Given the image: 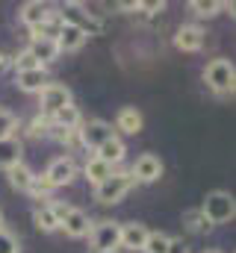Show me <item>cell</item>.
<instances>
[{
    "label": "cell",
    "mask_w": 236,
    "mask_h": 253,
    "mask_svg": "<svg viewBox=\"0 0 236 253\" xmlns=\"http://www.w3.org/2000/svg\"><path fill=\"white\" fill-rule=\"evenodd\" d=\"M201 215L207 218L210 227H219V224H228L234 221L236 215V200L231 191H210L201 203Z\"/></svg>",
    "instance_id": "obj_1"
},
{
    "label": "cell",
    "mask_w": 236,
    "mask_h": 253,
    "mask_svg": "<svg viewBox=\"0 0 236 253\" xmlns=\"http://www.w3.org/2000/svg\"><path fill=\"white\" fill-rule=\"evenodd\" d=\"M136 186V180L130 177V171H113V177H107L101 186H95V200L104 206H113L118 200H124Z\"/></svg>",
    "instance_id": "obj_2"
},
{
    "label": "cell",
    "mask_w": 236,
    "mask_h": 253,
    "mask_svg": "<svg viewBox=\"0 0 236 253\" xmlns=\"http://www.w3.org/2000/svg\"><path fill=\"white\" fill-rule=\"evenodd\" d=\"M204 83L216 91V94H231L236 83V68L231 59H210L204 68Z\"/></svg>",
    "instance_id": "obj_3"
},
{
    "label": "cell",
    "mask_w": 236,
    "mask_h": 253,
    "mask_svg": "<svg viewBox=\"0 0 236 253\" xmlns=\"http://www.w3.org/2000/svg\"><path fill=\"white\" fill-rule=\"evenodd\" d=\"M39 106H42V115L45 118H54L59 109L71 106V88L62 85V83H48L39 91Z\"/></svg>",
    "instance_id": "obj_4"
},
{
    "label": "cell",
    "mask_w": 236,
    "mask_h": 253,
    "mask_svg": "<svg viewBox=\"0 0 236 253\" xmlns=\"http://www.w3.org/2000/svg\"><path fill=\"white\" fill-rule=\"evenodd\" d=\"M118 236H121V224H116V221H101V224H92V230H89L95 253L118 251Z\"/></svg>",
    "instance_id": "obj_5"
},
{
    "label": "cell",
    "mask_w": 236,
    "mask_h": 253,
    "mask_svg": "<svg viewBox=\"0 0 236 253\" xmlns=\"http://www.w3.org/2000/svg\"><path fill=\"white\" fill-rule=\"evenodd\" d=\"M113 135H116V129H113V124H107V121H86V124H80V129H77L80 144L89 147V150H98Z\"/></svg>",
    "instance_id": "obj_6"
},
{
    "label": "cell",
    "mask_w": 236,
    "mask_h": 253,
    "mask_svg": "<svg viewBox=\"0 0 236 253\" xmlns=\"http://www.w3.org/2000/svg\"><path fill=\"white\" fill-rule=\"evenodd\" d=\"M204 42H207V33L198 24H183L175 33V47L183 50V53H198L204 47Z\"/></svg>",
    "instance_id": "obj_7"
},
{
    "label": "cell",
    "mask_w": 236,
    "mask_h": 253,
    "mask_svg": "<svg viewBox=\"0 0 236 253\" xmlns=\"http://www.w3.org/2000/svg\"><path fill=\"white\" fill-rule=\"evenodd\" d=\"M130 177H133L136 183H157V180L163 177V162H160V156H154V153H142V156L136 159Z\"/></svg>",
    "instance_id": "obj_8"
},
{
    "label": "cell",
    "mask_w": 236,
    "mask_h": 253,
    "mask_svg": "<svg viewBox=\"0 0 236 253\" xmlns=\"http://www.w3.org/2000/svg\"><path fill=\"white\" fill-rule=\"evenodd\" d=\"M45 177L51 180V186H54V189H59V186H68V183L77 177V162H74L71 156H57V159L48 165Z\"/></svg>",
    "instance_id": "obj_9"
},
{
    "label": "cell",
    "mask_w": 236,
    "mask_h": 253,
    "mask_svg": "<svg viewBox=\"0 0 236 253\" xmlns=\"http://www.w3.org/2000/svg\"><path fill=\"white\" fill-rule=\"evenodd\" d=\"M86 42H89V36H86L77 24H71V21L62 24V30H59V36H57L59 53H77V50H83Z\"/></svg>",
    "instance_id": "obj_10"
},
{
    "label": "cell",
    "mask_w": 236,
    "mask_h": 253,
    "mask_svg": "<svg viewBox=\"0 0 236 253\" xmlns=\"http://www.w3.org/2000/svg\"><path fill=\"white\" fill-rule=\"evenodd\" d=\"M48 83H51V80H48V68H30V71L15 74V85H18L21 91H27V94H39Z\"/></svg>",
    "instance_id": "obj_11"
},
{
    "label": "cell",
    "mask_w": 236,
    "mask_h": 253,
    "mask_svg": "<svg viewBox=\"0 0 236 253\" xmlns=\"http://www.w3.org/2000/svg\"><path fill=\"white\" fill-rule=\"evenodd\" d=\"M59 227L65 230V236H68V239H83V236H89L92 221H89V215H86L83 209H74V206H71V212L65 215V221H62Z\"/></svg>",
    "instance_id": "obj_12"
},
{
    "label": "cell",
    "mask_w": 236,
    "mask_h": 253,
    "mask_svg": "<svg viewBox=\"0 0 236 253\" xmlns=\"http://www.w3.org/2000/svg\"><path fill=\"white\" fill-rule=\"evenodd\" d=\"M148 227L145 224H121V236H118V248H127V251H142L145 248V239H148Z\"/></svg>",
    "instance_id": "obj_13"
},
{
    "label": "cell",
    "mask_w": 236,
    "mask_h": 253,
    "mask_svg": "<svg viewBox=\"0 0 236 253\" xmlns=\"http://www.w3.org/2000/svg\"><path fill=\"white\" fill-rule=\"evenodd\" d=\"M51 15H54V9H51L48 3H42V0H30V3H24V6H21V12H18L21 24H27L30 30H33V27H39V24H45Z\"/></svg>",
    "instance_id": "obj_14"
},
{
    "label": "cell",
    "mask_w": 236,
    "mask_h": 253,
    "mask_svg": "<svg viewBox=\"0 0 236 253\" xmlns=\"http://www.w3.org/2000/svg\"><path fill=\"white\" fill-rule=\"evenodd\" d=\"M142 124H145V118H142V112H139L136 106H124V109H118L116 129L127 132V135H136V132H142Z\"/></svg>",
    "instance_id": "obj_15"
},
{
    "label": "cell",
    "mask_w": 236,
    "mask_h": 253,
    "mask_svg": "<svg viewBox=\"0 0 236 253\" xmlns=\"http://www.w3.org/2000/svg\"><path fill=\"white\" fill-rule=\"evenodd\" d=\"M30 53H33V59L39 65H48V62H57L59 56V47L54 39H30V47H27Z\"/></svg>",
    "instance_id": "obj_16"
},
{
    "label": "cell",
    "mask_w": 236,
    "mask_h": 253,
    "mask_svg": "<svg viewBox=\"0 0 236 253\" xmlns=\"http://www.w3.org/2000/svg\"><path fill=\"white\" fill-rule=\"evenodd\" d=\"M124 153H127V147H124V141H121L118 135H113L110 141H104V144L95 150V156H98L101 162H107V165H118V162L124 159Z\"/></svg>",
    "instance_id": "obj_17"
},
{
    "label": "cell",
    "mask_w": 236,
    "mask_h": 253,
    "mask_svg": "<svg viewBox=\"0 0 236 253\" xmlns=\"http://www.w3.org/2000/svg\"><path fill=\"white\" fill-rule=\"evenodd\" d=\"M6 177H9V186H12V189L27 194V191H30V186H33V177H36V174H33L24 162H18V165H12V168L6 171Z\"/></svg>",
    "instance_id": "obj_18"
},
{
    "label": "cell",
    "mask_w": 236,
    "mask_h": 253,
    "mask_svg": "<svg viewBox=\"0 0 236 253\" xmlns=\"http://www.w3.org/2000/svg\"><path fill=\"white\" fill-rule=\"evenodd\" d=\"M21 153L24 150H21V141L18 138H3L0 141V168L9 171L12 165H18L21 162Z\"/></svg>",
    "instance_id": "obj_19"
},
{
    "label": "cell",
    "mask_w": 236,
    "mask_h": 253,
    "mask_svg": "<svg viewBox=\"0 0 236 253\" xmlns=\"http://www.w3.org/2000/svg\"><path fill=\"white\" fill-rule=\"evenodd\" d=\"M83 174H86V180H89L92 186H101L107 177H113V165H107V162H101L98 156H92V159L86 162Z\"/></svg>",
    "instance_id": "obj_20"
},
{
    "label": "cell",
    "mask_w": 236,
    "mask_h": 253,
    "mask_svg": "<svg viewBox=\"0 0 236 253\" xmlns=\"http://www.w3.org/2000/svg\"><path fill=\"white\" fill-rule=\"evenodd\" d=\"M33 221H36V227H39L42 233H54V230H59L51 203H36V209H33Z\"/></svg>",
    "instance_id": "obj_21"
},
{
    "label": "cell",
    "mask_w": 236,
    "mask_h": 253,
    "mask_svg": "<svg viewBox=\"0 0 236 253\" xmlns=\"http://www.w3.org/2000/svg\"><path fill=\"white\" fill-rule=\"evenodd\" d=\"M57 126H65V129H80V124H83V115H80V109L71 103V106H65V109H59L57 115L51 118Z\"/></svg>",
    "instance_id": "obj_22"
},
{
    "label": "cell",
    "mask_w": 236,
    "mask_h": 253,
    "mask_svg": "<svg viewBox=\"0 0 236 253\" xmlns=\"http://www.w3.org/2000/svg\"><path fill=\"white\" fill-rule=\"evenodd\" d=\"M189 9H192L198 18H216L219 12L228 9V3H219V0H192Z\"/></svg>",
    "instance_id": "obj_23"
},
{
    "label": "cell",
    "mask_w": 236,
    "mask_h": 253,
    "mask_svg": "<svg viewBox=\"0 0 236 253\" xmlns=\"http://www.w3.org/2000/svg\"><path fill=\"white\" fill-rule=\"evenodd\" d=\"M169 242H172V236H166V233H148V239H145V253H169Z\"/></svg>",
    "instance_id": "obj_24"
},
{
    "label": "cell",
    "mask_w": 236,
    "mask_h": 253,
    "mask_svg": "<svg viewBox=\"0 0 236 253\" xmlns=\"http://www.w3.org/2000/svg\"><path fill=\"white\" fill-rule=\"evenodd\" d=\"M183 224H186L189 233H207V230H210V224H207V218L201 215V209H189V212L183 215Z\"/></svg>",
    "instance_id": "obj_25"
},
{
    "label": "cell",
    "mask_w": 236,
    "mask_h": 253,
    "mask_svg": "<svg viewBox=\"0 0 236 253\" xmlns=\"http://www.w3.org/2000/svg\"><path fill=\"white\" fill-rule=\"evenodd\" d=\"M15 129H18V115L9 112V109H0V141L15 138Z\"/></svg>",
    "instance_id": "obj_26"
},
{
    "label": "cell",
    "mask_w": 236,
    "mask_h": 253,
    "mask_svg": "<svg viewBox=\"0 0 236 253\" xmlns=\"http://www.w3.org/2000/svg\"><path fill=\"white\" fill-rule=\"evenodd\" d=\"M51 191H54L51 180H48L45 174H39V177H33V186H30V191H27V194H33V197H36V200L42 203V200H45V197H48Z\"/></svg>",
    "instance_id": "obj_27"
},
{
    "label": "cell",
    "mask_w": 236,
    "mask_h": 253,
    "mask_svg": "<svg viewBox=\"0 0 236 253\" xmlns=\"http://www.w3.org/2000/svg\"><path fill=\"white\" fill-rule=\"evenodd\" d=\"M0 253H21V242L9 230H0Z\"/></svg>",
    "instance_id": "obj_28"
},
{
    "label": "cell",
    "mask_w": 236,
    "mask_h": 253,
    "mask_svg": "<svg viewBox=\"0 0 236 253\" xmlns=\"http://www.w3.org/2000/svg\"><path fill=\"white\" fill-rule=\"evenodd\" d=\"M30 68H45V65L36 62L30 50H21V53L15 56V74H21V71H30Z\"/></svg>",
    "instance_id": "obj_29"
},
{
    "label": "cell",
    "mask_w": 236,
    "mask_h": 253,
    "mask_svg": "<svg viewBox=\"0 0 236 253\" xmlns=\"http://www.w3.org/2000/svg\"><path fill=\"white\" fill-rule=\"evenodd\" d=\"M48 129H51V118H45V115H39V118L30 124V132H33V135H48Z\"/></svg>",
    "instance_id": "obj_30"
},
{
    "label": "cell",
    "mask_w": 236,
    "mask_h": 253,
    "mask_svg": "<svg viewBox=\"0 0 236 253\" xmlns=\"http://www.w3.org/2000/svg\"><path fill=\"white\" fill-rule=\"evenodd\" d=\"M51 209H54V218H57V224H62V221H65V215L71 212V206H68V203H59V200H54V203H51Z\"/></svg>",
    "instance_id": "obj_31"
},
{
    "label": "cell",
    "mask_w": 236,
    "mask_h": 253,
    "mask_svg": "<svg viewBox=\"0 0 236 253\" xmlns=\"http://www.w3.org/2000/svg\"><path fill=\"white\" fill-rule=\"evenodd\" d=\"M169 253H189V248H186L183 239H172V242H169Z\"/></svg>",
    "instance_id": "obj_32"
},
{
    "label": "cell",
    "mask_w": 236,
    "mask_h": 253,
    "mask_svg": "<svg viewBox=\"0 0 236 253\" xmlns=\"http://www.w3.org/2000/svg\"><path fill=\"white\" fill-rule=\"evenodd\" d=\"M118 9H124V12H139V9H142V3H121Z\"/></svg>",
    "instance_id": "obj_33"
},
{
    "label": "cell",
    "mask_w": 236,
    "mask_h": 253,
    "mask_svg": "<svg viewBox=\"0 0 236 253\" xmlns=\"http://www.w3.org/2000/svg\"><path fill=\"white\" fill-rule=\"evenodd\" d=\"M3 65H6V59H3V53H0V68H3Z\"/></svg>",
    "instance_id": "obj_34"
},
{
    "label": "cell",
    "mask_w": 236,
    "mask_h": 253,
    "mask_svg": "<svg viewBox=\"0 0 236 253\" xmlns=\"http://www.w3.org/2000/svg\"><path fill=\"white\" fill-rule=\"evenodd\" d=\"M0 230H3V212H0Z\"/></svg>",
    "instance_id": "obj_35"
},
{
    "label": "cell",
    "mask_w": 236,
    "mask_h": 253,
    "mask_svg": "<svg viewBox=\"0 0 236 253\" xmlns=\"http://www.w3.org/2000/svg\"><path fill=\"white\" fill-rule=\"evenodd\" d=\"M204 253H222V251H204Z\"/></svg>",
    "instance_id": "obj_36"
},
{
    "label": "cell",
    "mask_w": 236,
    "mask_h": 253,
    "mask_svg": "<svg viewBox=\"0 0 236 253\" xmlns=\"http://www.w3.org/2000/svg\"><path fill=\"white\" fill-rule=\"evenodd\" d=\"M107 253H118V251H107Z\"/></svg>",
    "instance_id": "obj_37"
}]
</instances>
